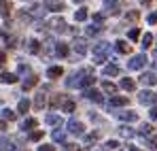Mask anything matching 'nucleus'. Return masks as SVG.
I'll list each match as a JSON object with an SVG mask.
<instances>
[{
    "instance_id": "obj_1",
    "label": "nucleus",
    "mask_w": 157,
    "mask_h": 151,
    "mask_svg": "<svg viewBox=\"0 0 157 151\" xmlns=\"http://www.w3.org/2000/svg\"><path fill=\"white\" fill-rule=\"evenodd\" d=\"M108 51H110V45L102 41V43H98L96 47H94V53H96V62H104L106 58H108Z\"/></svg>"
},
{
    "instance_id": "obj_2",
    "label": "nucleus",
    "mask_w": 157,
    "mask_h": 151,
    "mask_svg": "<svg viewBox=\"0 0 157 151\" xmlns=\"http://www.w3.org/2000/svg\"><path fill=\"white\" fill-rule=\"evenodd\" d=\"M49 28H51L53 32L62 34V32H66V30H68V24H66V19H64V17H51V19H49Z\"/></svg>"
},
{
    "instance_id": "obj_3",
    "label": "nucleus",
    "mask_w": 157,
    "mask_h": 151,
    "mask_svg": "<svg viewBox=\"0 0 157 151\" xmlns=\"http://www.w3.org/2000/svg\"><path fill=\"white\" fill-rule=\"evenodd\" d=\"M144 64H147V55L144 53H138V55H134L130 62H128V68L130 70H140Z\"/></svg>"
},
{
    "instance_id": "obj_4",
    "label": "nucleus",
    "mask_w": 157,
    "mask_h": 151,
    "mask_svg": "<svg viewBox=\"0 0 157 151\" xmlns=\"http://www.w3.org/2000/svg\"><path fill=\"white\" fill-rule=\"evenodd\" d=\"M138 100H140V104H153V102H157V94L149 92V89H144V92L138 94Z\"/></svg>"
},
{
    "instance_id": "obj_5",
    "label": "nucleus",
    "mask_w": 157,
    "mask_h": 151,
    "mask_svg": "<svg viewBox=\"0 0 157 151\" xmlns=\"http://www.w3.org/2000/svg\"><path fill=\"white\" fill-rule=\"evenodd\" d=\"M68 130H70L75 136H81V134L85 132V126H83L81 121H77V119H72V121H68Z\"/></svg>"
},
{
    "instance_id": "obj_6",
    "label": "nucleus",
    "mask_w": 157,
    "mask_h": 151,
    "mask_svg": "<svg viewBox=\"0 0 157 151\" xmlns=\"http://www.w3.org/2000/svg\"><path fill=\"white\" fill-rule=\"evenodd\" d=\"M104 9L108 15H117L119 13V2L117 0H104Z\"/></svg>"
},
{
    "instance_id": "obj_7",
    "label": "nucleus",
    "mask_w": 157,
    "mask_h": 151,
    "mask_svg": "<svg viewBox=\"0 0 157 151\" xmlns=\"http://www.w3.org/2000/svg\"><path fill=\"white\" fill-rule=\"evenodd\" d=\"M45 102H47V94H45V92H38V94L34 96V109H36V111L45 109Z\"/></svg>"
},
{
    "instance_id": "obj_8",
    "label": "nucleus",
    "mask_w": 157,
    "mask_h": 151,
    "mask_svg": "<svg viewBox=\"0 0 157 151\" xmlns=\"http://www.w3.org/2000/svg\"><path fill=\"white\" fill-rule=\"evenodd\" d=\"M13 11V2L11 0H0V15L2 17H9Z\"/></svg>"
},
{
    "instance_id": "obj_9",
    "label": "nucleus",
    "mask_w": 157,
    "mask_h": 151,
    "mask_svg": "<svg viewBox=\"0 0 157 151\" xmlns=\"http://www.w3.org/2000/svg\"><path fill=\"white\" fill-rule=\"evenodd\" d=\"M117 117H119L121 121H136V119H138V115H136L134 111H119Z\"/></svg>"
},
{
    "instance_id": "obj_10",
    "label": "nucleus",
    "mask_w": 157,
    "mask_h": 151,
    "mask_svg": "<svg viewBox=\"0 0 157 151\" xmlns=\"http://www.w3.org/2000/svg\"><path fill=\"white\" fill-rule=\"evenodd\" d=\"M68 51H70L68 43H55V55H57V58H66Z\"/></svg>"
},
{
    "instance_id": "obj_11",
    "label": "nucleus",
    "mask_w": 157,
    "mask_h": 151,
    "mask_svg": "<svg viewBox=\"0 0 157 151\" xmlns=\"http://www.w3.org/2000/svg\"><path fill=\"white\" fill-rule=\"evenodd\" d=\"M85 98L91 102H102V94L98 89H85Z\"/></svg>"
},
{
    "instance_id": "obj_12",
    "label": "nucleus",
    "mask_w": 157,
    "mask_h": 151,
    "mask_svg": "<svg viewBox=\"0 0 157 151\" xmlns=\"http://www.w3.org/2000/svg\"><path fill=\"white\" fill-rule=\"evenodd\" d=\"M45 6L49 11H64V2L62 0H45Z\"/></svg>"
},
{
    "instance_id": "obj_13",
    "label": "nucleus",
    "mask_w": 157,
    "mask_h": 151,
    "mask_svg": "<svg viewBox=\"0 0 157 151\" xmlns=\"http://www.w3.org/2000/svg\"><path fill=\"white\" fill-rule=\"evenodd\" d=\"M138 81H140L142 85H155V83H157V77L153 75V73H144Z\"/></svg>"
},
{
    "instance_id": "obj_14",
    "label": "nucleus",
    "mask_w": 157,
    "mask_h": 151,
    "mask_svg": "<svg viewBox=\"0 0 157 151\" xmlns=\"http://www.w3.org/2000/svg\"><path fill=\"white\" fill-rule=\"evenodd\" d=\"M13 149H15V143H13L11 138L2 136V138H0V151H13Z\"/></svg>"
},
{
    "instance_id": "obj_15",
    "label": "nucleus",
    "mask_w": 157,
    "mask_h": 151,
    "mask_svg": "<svg viewBox=\"0 0 157 151\" xmlns=\"http://www.w3.org/2000/svg\"><path fill=\"white\" fill-rule=\"evenodd\" d=\"M72 47H75V51H77V53H81V55H83V53L87 51V43H85L83 38H75V43H72Z\"/></svg>"
},
{
    "instance_id": "obj_16",
    "label": "nucleus",
    "mask_w": 157,
    "mask_h": 151,
    "mask_svg": "<svg viewBox=\"0 0 157 151\" xmlns=\"http://www.w3.org/2000/svg\"><path fill=\"white\" fill-rule=\"evenodd\" d=\"M115 49H117V53H130L132 47L128 45V41H117L115 43Z\"/></svg>"
},
{
    "instance_id": "obj_17",
    "label": "nucleus",
    "mask_w": 157,
    "mask_h": 151,
    "mask_svg": "<svg viewBox=\"0 0 157 151\" xmlns=\"http://www.w3.org/2000/svg\"><path fill=\"white\" fill-rule=\"evenodd\" d=\"M36 83H38V77H36V75H30V77L26 79V81L21 83V87H24V89L28 92V89H32V87H34Z\"/></svg>"
},
{
    "instance_id": "obj_18",
    "label": "nucleus",
    "mask_w": 157,
    "mask_h": 151,
    "mask_svg": "<svg viewBox=\"0 0 157 151\" xmlns=\"http://www.w3.org/2000/svg\"><path fill=\"white\" fill-rule=\"evenodd\" d=\"M119 85H121L123 89H128V92H132V89L136 87V83H134V79H130V77H125V79H121V81H119Z\"/></svg>"
},
{
    "instance_id": "obj_19",
    "label": "nucleus",
    "mask_w": 157,
    "mask_h": 151,
    "mask_svg": "<svg viewBox=\"0 0 157 151\" xmlns=\"http://www.w3.org/2000/svg\"><path fill=\"white\" fill-rule=\"evenodd\" d=\"M51 138L55 141V143H64V141H66V132H64V130H53Z\"/></svg>"
},
{
    "instance_id": "obj_20",
    "label": "nucleus",
    "mask_w": 157,
    "mask_h": 151,
    "mask_svg": "<svg viewBox=\"0 0 157 151\" xmlns=\"http://www.w3.org/2000/svg\"><path fill=\"white\" fill-rule=\"evenodd\" d=\"M45 121H47L49 126H59V124H62V117H59V115H53V113H49Z\"/></svg>"
},
{
    "instance_id": "obj_21",
    "label": "nucleus",
    "mask_w": 157,
    "mask_h": 151,
    "mask_svg": "<svg viewBox=\"0 0 157 151\" xmlns=\"http://www.w3.org/2000/svg\"><path fill=\"white\" fill-rule=\"evenodd\" d=\"M17 17H19V19H21V22H32V15H30V11H28V9H19V11H17Z\"/></svg>"
},
{
    "instance_id": "obj_22",
    "label": "nucleus",
    "mask_w": 157,
    "mask_h": 151,
    "mask_svg": "<svg viewBox=\"0 0 157 151\" xmlns=\"http://www.w3.org/2000/svg\"><path fill=\"white\" fill-rule=\"evenodd\" d=\"M47 75L51 77V79H55V77H62V75H64V70H62V66H51V68L47 70Z\"/></svg>"
},
{
    "instance_id": "obj_23",
    "label": "nucleus",
    "mask_w": 157,
    "mask_h": 151,
    "mask_svg": "<svg viewBox=\"0 0 157 151\" xmlns=\"http://www.w3.org/2000/svg\"><path fill=\"white\" fill-rule=\"evenodd\" d=\"M102 89H104L106 94H117V85L110 83V81H104V83H102Z\"/></svg>"
},
{
    "instance_id": "obj_24",
    "label": "nucleus",
    "mask_w": 157,
    "mask_h": 151,
    "mask_svg": "<svg viewBox=\"0 0 157 151\" xmlns=\"http://www.w3.org/2000/svg\"><path fill=\"white\" fill-rule=\"evenodd\" d=\"M0 81H4V83H15V81H17V75H13V73H2V75H0Z\"/></svg>"
},
{
    "instance_id": "obj_25",
    "label": "nucleus",
    "mask_w": 157,
    "mask_h": 151,
    "mask_svg": "<svg viewBox=\"0 0 157 151\" xmlns=\"http://www.w3.org/2000/svg\"><path fill=\"white\" fill-rule=\"evenodd\" d=\"M110 104H113V106H125V104H128V98H123V96H121V98H119V96H113V98H110Z\"/></svg>"
},
{
    "instance_id": "obj_26",
    "label": "nucleus",
    "mask_w": 157,
    "mask_h": 151,
    "mask_svg": "<svg viewBox=\"0 0 157 151\" xmlns=\"http://www.w3.org/2000/svg\"><path fill=\"white\" fill-rule=\"evenodd\" d=\"M17 115L11 111V109H2V121H11V119H15Z\"/></svg>"
},
{
    "instance_id": "obj_27",
    "label": "nucleus",
    "mask_w": 157,
    "mask_h": 151,
    "mask_svg": "<svg viewBox=\"0 0 157 151\" xmlns=\"http://www.w3.org/2000/svg\"><path fill=\"white\" fill-rule=\"evenodd\" d=\"M100 30H102V28H100V26H87V28H85V34H87V36H96V34H98V32H100Z\"/></svg>"
},
{
    "instance_id": "obj_28",
    "label": "nucleus",
    "mask_w": 157,
    "mask_h": 151,
    "mask_svg": "<svg viewBox=\"0 0 157 151\" xmlns=\"http://www.w3.org/2000/svg\"><path fill=\"white\" fill-rule=\"evenodd\" d=\"M119 134L125 136V138H132V136H134V130H132L130 126H121V128H119Z\"/></svg>"
},
{
    "instance_id": "obj_29",
    "label": "nucleus",
    "mask_w": 157,
    "mask_h": 151,
    "mask_svg": "<svg viewBox=\"0 0 157 151\" xmlns=\"http://www.w3.org/2000/svg\"><path fill=\"white\" fill-rule=\"evenodd\" d=\"M64 102H66L64 96H53V98H51V106H53V109H55V106H64Z\"/></svg>"
},
{
    "instance_id": "obj_30",
    "label": "nucleus",
    "mask_w": 157,
    "mask_h": 151,
    "mask_svg": "<svg viewBox=\"0 0 157 151\" xmlns=\"http://www.w3.org/2000/svg\"><path fill=\"white\" fill-rule=\"evenodd\" d=\"M28 109H30V100H26V98H24V100H19L17 111H19V113H28Z\"/></svg>"
},
{
    "instance_id": "obj_31",
    "label": "nucleus",
    "mask_w": 157,
    "mask_h": 151,
    "mask_svg": "<svg viewBox=\"0 0 157 151\" xmlns=\"http://www.w3.org/2000/svg\"><path fill=\"white\" fill-rule=\"evenodd\" d=\"M75 19L77 22H85L87 19V9H78L77 13H75Z\"/></svg>"
},
{
    "instance_id": "obj_32",
    "label": "nucleus",
    "mask_w": 157,
    "mask_h": 151,
    "mask_svg": "<svg viewBox=\"0 0 157 151\" xmlns=\"http://www.w3.org/2000/svg\"><path fill=\"white\" fill-rule=\"evenodd\" d=\"M104 75H119V66H115V64H110V66H106L104 68Z\"/></svg>"
},
{
    "instance_id": "obj_33",
    "label": "nucleus",
    "mask_w": 157,
    "mask_h": 151,
    "mask_svg": "<svg viewBox=\"0 0 157 151\" xmlns=\"http://www.w3.org/2000/svg\"><path fill=\"white\" fill-rule=\"evenodd\" d=\"M32 128H36V119H32V117L21 124V130H32Z\"/></svg>"
},
{
    "instance_id": "obj_34",
    "label": "nucleus",
    "mask_w": 157,
    "mask_h": 151,
    "mask_svg": "<svg viewBox=\"0 0 157 151\" xmlns=\"http://www.w3.org/2000/svg\"><path fill=\"white\" fill-rule=\"evenodd\" d=\"M28 51H32V53H38V51H40V43L32 38V41H30V47H28Z\"/></svg>"
},
{
    "instance_id": "obj_35",
    "label": "nucleus",
    "mask_w": 157,
    "mask_h": 151,
    "mask_svg": "<svg viewBox=\"0 0 157 151\" xmlns=\"http://www.w3.org/2000/svg\"><path fill=\"white\" fill-rule=\"evenodd\" d=\"M98 138H100V132H94V134L85 136V145H91V143H96Z\"/></svg>"
},
{
    "instance_id": "obj_36",
    "label": "nucleus",
    "mask_w": 157,
    "mask_h": 151,
    "mask_svg": "<svg viewBox=\"0 0 157 151\" xmlns=\"http://www.w3.org/2000/svg\"><path fill=\"white\" fill-rule=\"evenodd\" d=\"M151 43H153V34H144L142 36V47L147 49V47H151Z\"/></svg>"
},
{
    "instance_id": "obj_37",
    "label": "nucleus",
    "mask_w": 157,
    "mask_h": 151,
    "mask_svg": "<svg viewBox=\"0 0 157 151\" xmlns=\"http://www.w3.org/2000/svg\"><path fill=\"white\" fill-rule=\"evenodd\" d=\"M151 132H153V128L149 126V124H142V126H140V134H142V136H149Z\"/></svg>"
},
{
    "instance_id": "obj_38",
    "label": "nucleus",
    "mask_w": 157,
    "mask_h": 151,
    "mask_svg": "<svg viewBox=\"0 0 157 151\" xmlns=\"http://www.w3.org/2000/svg\"><path fill=\"white\" fill-rule=\"evenodd\" d=\"M66 151H87V149H83L81 145H75V143H68L66 145Z\"/></svg>"
},
{
    "instance_id": "obj_39",
    "label": "nucleus",
    "mask_w": 157,
    "mask_h": 151,
    "mask_svg": "<svg viewBox=\"0 0 157 151\" xmlns=\"http://www.w3.org/2000/svg\"><path fill=\"white\" fill-rule=\"evenodd\" d=\"M64 111H66V113H72V111H75V102L66 100V102H64Z\"/></svg>"
},
{
    "instance_id": "obj_40",
    "label": "nucleus",
    "mask_w": 157,
    "mask_h": 151,
    "mask_svg": "<svg viewBox=\"0 0 157 151\" xmlns=\"http://www.w3.org/2000/svg\"><path fill=\"white\" fill-rule=\"evenodd\" d=\"M128 36H130L132 41H138V36H140V30H138V28H132V30H130V34H128Z\"/></svg>"
},
{
    "instance_id": "obj_41",
    "label": "nucleus",
    "mask_w": 157,
    "mask_h": 151,
    "mask_svg": "<svg viewBox=\"0 0 157 151\" xmlns=\"http://www.w3.org/2000/svg\"><path fill=\"white\" fill-rule=\"evenodd\" d=\"M43 136H45V132H40V130H36V132H32V134H30V138H32V141H40Z\"/></svg>"
},
{
    "instance_id": "obj_42",
    "label": "nucleus",
    "mask_w": 157,
    "mask_h": 151,
    "mask_svg": "<svg viewBox=\"0 0 157 151\" xmlns=\"http://www.w3.org/2000/svg\"><path fill=\"white\" fill-rule=\"evenodd\" d=\"M125 19H130V22H134V19H138V11H130V13L125 15Z\"/></svg>"
},
{
    "instance_id": "obj_43",
    "label": "nucleus",
    "mask_w": 157,
    "mask_h": 151,
    "mask_svg": "<svg viewBox=\"0 0 157 151\" xmlns=\"http://www.w3.org/2000/svg\"><path fill=\"white\" fill-rule=\"evenodd\" d=\"M117 147H119V143H117V141H108V143H106V149H117Z\"/></svg>"
},
{
    "instance_id": "obj_44",
    "label": "nucleus",
    "mask_w": 157,
    "mask_h": 151,
    "mask_svg": "<svg viewBox=\"0 0 157 151\" xmlns=\"http://www.w3.org/2000/svg\"><path fill=\"white\" fill-rule=\"evenodd\" d=\"M94 22H96V26H98V24H102V22H104L102 13H96V15H94Z\"/></svg>"
},
{
    "instance_id": "obj_45",
    "label": "nucleus",
    "mask_w": 157,
    "mask_h": 151,
    "mask_svg": "<svg viewBox=\"0 0 157 151\" xmlns=\"http://www.w3.org/2000/svg\"><path fill=\"white\" fill-rule=\"evenodd\" d=\"M149 24H157V11H155V13H151V15H149Z\"/></svg>"
},
{
    "instance_id": "obj_46",
    "label": "nucleus",
    "mask_w": 157,
    "mask_h": 151,
    "mask_svg": "<svg viewBox=\"0 0 157 151\" xmlns=\"http://www.w3.org/2000/svg\"><path fill=\"white\" fill-rule=\"evenodd\" d=\"M6 43H9V47H15V43H17V38H15V36H9V38H6Z\"/></svg>"
},
{
    "instance_id": "obj_47",
    "label": "nucleus",
    "mask_w": 157,
    "mask_h": 151,
    "mask_svg": "<svg viewBox=\"0 0 157 151\" xmlns=\"http://www.w3.org/2000/svg\"><path fill=\"white\" fill-rule=\"evenodd\" d=\"M36 151H53V147H51V145H40Z\"/></svg>"
},
{
    "instance_id": "obj_48",
    "label": "nucleus",
    "mask_w": 157,
    "mask_h": 151,
    "mask_svg": "<svg viewBox=\"0 0 157 151\" xmlns=\"http://www.w3.org/2000/svg\"><path fill=\"white\" fill-rule=\"evenodd\" d=\"M149 117H151V119H157V106H153V109H151V113H149Z\"/></svg>"
},
{
    "instance_id": "obj_49",
    "label": "nucleus",
    "mask_w": 157,
    "mask_h": 151,
    "mask_svg": "<svg viewBox=\"0 0 157 151\" xmlns=\"http://www.w3.org/2000/svg\"><path fill=\"white\" fill-rule=\"evenodd\" d=\"M4 62H6V55H4V53H2V51H0V66H2V64H4Z\"/></svg>"
},
{
    "instance_id": "obj_50",
    "label": "nucleus",
    "mask_w": 157,
    "mask_h": 151,
    "mask_svg": "<svg viewBox=\"0 0 157 151\" xmlns=\"http://www.w3.org/2000/svg\"><path fill=\"white\" fill-rule=\"evenodd\" d=\"M2 130H6V121H2V119H0V132H2Z\"/></svg>"
},
{
    "instance_id": "obj_51",
    "label": "nucleus",
    "mask_w": 157,
    "mask_h": 151,
    "mask_svg": "<svg viewBox=\"0 0 157 151\" xmlns=\"http://www.w3.org/2000/svg\"><path fill=\"white\" fill-rule=\"evenodd\" d=\"M140 2H142V4H149V2H151V0H140Z\"/></svg>"
},
{
    "instance_id": "obj_52",
    "label": "nucleus",
    "mask_w": 157,
    "mask_h": 151,
    "mask_svg": "<svg viewBox=\"0 0 157 151\" xmlns=\"http://www.w3.org/2000/svg\"><path fill=\"white\" fill-rule=\"evenodd\" d=\"M130 151H140V149H136V147H130Z\"/></svg>"
},
{
    "instance_id": "obj_53",
    "label": "nucleus",
    "mask_w": 157,
    "mask_h": 151,
    "mask_svg": "<svg viewBox=\"0 0 157 151\" xmlns=\"http://www.w3.org/2000/svg\"><path fill=\"white\" fill-rule=\"evenodd\" d=\"M72 2H83V0H72Z\"/></svg>"
},
{
    "instance_id": "obj_54",
    "label": "nucleus",
    "mask_w": 157,
    "mask_h": 151,
    "mask_svg": "<svg viewBox=\"0 0 157 151\" xmlns=\"http://www.w3.org/2000/svg\"><path fill=\"white\" fill-rule=\"evenodd\" d=\"M155 58H157V51H155Z\"/></svg>"
}]
</instances>
